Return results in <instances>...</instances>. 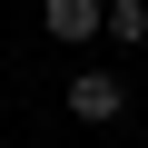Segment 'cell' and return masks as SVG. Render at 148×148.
I'll return each mask as SVG.
<instances>
[{"label":"cell","mask_w":148,"mask_h":148,"mask_svg":"<svg viewBox=\"0 0 148 148\" xmlns=\"http://www.w3.org/2000/svg\"><path fill=\"white\" fill-rule=\"evenodd\" d=\"M40 30H49L59 49H79V40H99V0H40Z\"/></svg>","instance_id":"7a4b0ae2"},{"label":"cell","mask_w":148,"mask_h":148,"mask_svg":"<svg viewBox=\"0 0 148 148\" xmlns=\"http://www.w3.org/2000/svg\"><path fill=\"white\" fill-rule=\"evenodd\" d=\"M69 119H79V128L128 119V79H119V69H79V79H69Z\"/></svg>","instance_id":"6da1fadb"},{"label":"cell","mask_w":148,"mask_h":148,"mask_svg":"<svg viewBox=\"0 0 148 148\" xmlns=\"http://www.w3.org/2000/svg\"><path fill=\"white\" fill-rule=\"evenodd\" d=\"M99 40L109 49H138L148 40V0H99Z\"/></svg>","instance_id":"3957f363"}]
</instances>
